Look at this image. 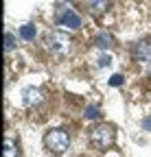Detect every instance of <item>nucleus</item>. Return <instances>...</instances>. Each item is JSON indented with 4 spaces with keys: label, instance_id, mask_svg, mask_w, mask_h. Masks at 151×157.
<instances>
[{
    "label": "nucleus",
    "instance_id": "17",
    "mask_svg": "<svg viewBox=\"0 0 151 157\" xmlns=\"http://www.w3.org/2000/svg\"><path fill=\"white\" fill-rule=\"evenodd\" d=\"M66 2H70V0H66Z\"/></svg>",
    "mask_w": 151,
    "mask_h": 157
},
{
    "label": "nucleus",
    "instance_id": "15",
    "mask_svg": "<svg viewBox=\"0 0 151 157\" xmlns=\"http://www.w3.org/2000/svg\"><path fill=\"white\" fill-rule=\"evenodd\" d=\"M142 127H145V129H147V131H151V118H147V120H145V122H142Z\"/></svg>",
    "mask_w": 151,
    "mask_h": 157
},
{
    "label": "nucleus",
    "instance_id": "12",
    "mask_svg": "<svg viewBox=\"0 0 151 157\" xmlns=\"http://www.w3.org/2000/svg\"><path fill=\"white\" fill-rule=\"evenodd\" d=\"M5 42H7V44H5L7 50H13V48H15V37H13V33H7V35H5Z\"/></svg>",
    "mask_w": 151,
    "mask_h": 157
},
{
    "label": "nucleus",
    "instance_id": "2",
    "mask_svg": "<svg viewBox=\"0 0 151 157\" xmlns=\"http://www.w3.org/2000/svg\"><path fill=\"white\" fill-rule=\"evenodd\" d=\"M44 144H46V148H48L50 153L62 155V153L70 146V137H68V133H66V131H62V129H53V131H48V133H46Z\"/></svg>",
    "mask_w": 151,
    "mask_h": 157
},
{
    "label": "nucleus",
    "instance_id": "16",
    "mask_svg": "<svg viewBox=\"0 0 151 157\" xmlns=\"http://www.w3.org/2000/svg\"><path fill=\"white\" fill-rule=\"evenodd\" d=\"M149 74H151V68H149Z\"/></svg>",
    "mask_w": 151,
    "mask_h": 157
},
{
    "label": "nucleus",
    "instance_id": "4",
    "mask_svg": "<svg viewBox=\"0 0 151 157\" xmlns=\"http://www.w3.org/2000/svg\"><path fill=\"white\" fill-rule=\"evenodd\" d=\"M55 22H57L59 26H66V29H72V31H77L81 29V17L70 11V9H57V15H55Z\"/></svg>",
    "mask_w": 151,
    "mask_h": 157
},
{
    "label": "nucleus",
    "instance_id": "5",
    "mask_svg": "<svg viewBox=\"0 0 151 157\" xmlns=\"http://www.w3.org/2000/svg\"><path fill=\"white\" fill-rule=\"evenodd\" d=\"M42 101H44L42 90H37V87H24V90H22V103H24L26 107L40 105Z\"/></svg>",
    "mask_w": 151,
    "mask_h": 157
},
{
    "label": "nucleus",
    "instance_id": "7",
    "mask_svg": "<svg viewBox=\"0 0 151 157\" xmlns=\"http://www.w3.org/2000/svg\"><path fill=\"white\" fill-rule=\"evenodd\" d=\"M94 44H97L99 48H103V50H105V48H109L112 44H114V39H112V35H109V33H99V35H97V39H94Z\"/></svg>",
    "mask_w": 151,
    "mask_h": 157
},
{
    "label": "nucleus",
    "instance_id": "1",
    "mask_svg": "<svg viewBox=\"0 0 151 157\" xmlns=\"http://www.w3.org/2000/svg\"><path fill=\"white\" fill-rule=\"evenodd\" d=\"M114 140H116V133H114V127L112 124H99V127H94L92 133H90V142L99 151L109 148L112 144H114Z\"/></svg>",
    "mask_w": 151,
    "mask_h": 157
},
{
    "label": "nucleus",
    "instance_id": "3",
    "mask_svg": "<svg viewBox=\"0 0 151 157\" xmlns=\"http://www.w3.org/2000/svg\"><path fill=\"white\" fill-rule=\"evenodd\" d=\"M46 48H48L55 57H66V55L70 52L72 44H70L68 35H64V33H48V35H46Z\"/></svg>",
    "mask_w": 151,
    "mask_h": 157
},
{
    "label": "nucleus",
    "instance_id": "9",
    "mask_svg": "<svg viewBox=\"0 0 151 157\" xmlns=\"http://www.w3.org/2000/svg\"><path fill=\"white\" fill-rule=\"evenodd\" d=\"M107 5H109L107 0H88V7L92 13H103L107 9Z\"/></svg>",
    "mask_w": 151,
    "mask_h": 157
},
{
    "label": "nucleus",
    "instance_id": "6",
    "mask_svg": "<svg viewBox=\"0 0 151 157\" xmlns=\"http://www.w3.org/2000/svg\"><path fill=\"white\" fill-rule=\"evenodd\" d=\"M134 59L136 61H151V42L142 39L134 46Z\"/></svg>",
    "mask_w": 151,
    "mask_h": 157
},
{
    "label": "nucleus",
    "instance_id": "10",
    "mask_svg": "<svg viewBox=\"0 0 151 157\" xmlns=\"http://www.w3.org/2000/svg\"><path fill=\"white\" fill-rule=\"evenodd\" d=\"M5 157H18V148L11 140H5Z\"/></svg>",
    "mask_w": 151,
    "mask_h": 157
},
{
    "label": "nucleus",
    "instance_id": "11",
    "mask_svg": "<svg viewBox=\"0 0 151 157\" xmlns=\"http://www.w3.org/2000/svg\"><path fill=\"white\" fill-rule=\"evenodd\" d=\"M83 116H85V120H94V118H99V107L97 105H90Z\"/></svg>",
    "mask_w": 151,
    "mask_h": 157
},
{
    "label": "nucleus",
    "instance_id": "8",
    "mask_svg": "<svg viewBox=\"0 0 151 157\" xmlns=\"http://www.w3.org/2000/svg\"><path fill=\"white\" fill-rule=\"evenodd\" d=\"M35 26L33 24H24V26H20V37L24 39V42H33L35 39Z\"/></svg>",
    "mask_w": 151,
    "mask_h": 157
},
{
    "label": "nucleus",
    "instance_id": "13",
    "mask_svg": "<svg viewBox=\"0 0 151 157\" xmlns=\"http://www.w3.org/2000/svg\"><path fill=\"white\" fill-rule=\"evenodd\" d=\"M109 85H114V87L123 85V74H114V76L109 78Z\"/></svg>",
    "mask_w": 151,
    "mask_h": 157
},
{
    "label": "nucleus",
    "instance_id": "14",
    "mask_svg": "<svg viewBox=\"0 0 151 157\" xmlns=\"http://www.w3.org/2000/svg\"><path fill=\"white\" fill-rule=\"evenodd\" d=\"M109 63H112V57H109V55H101V57H99V66H101V68H103V66H109Z\"/></svg>",
    "mask_w": 151,
    "mask_h": 157
}]
</instances>
